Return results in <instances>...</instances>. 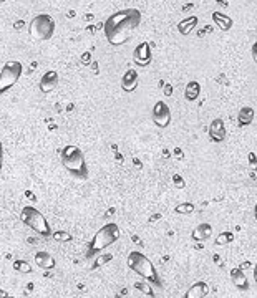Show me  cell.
Listing matches in <instances>:
<instances>
[{
	"label": "cell",
	"instance_id": "6da1fadb",
	"mask_svg": "<svg viewBox=\"0 0 257 298\" xmlns=\"http://www.w3.org/2000/svg\"><path fill=\"white\" fill-rule=\"evenodd\" d=\"M141 23V12L138 8H125L115 12L103 23V32L111 45H123L128 42L131 32Z\"/></svg>",
	"mask_w": 257,
	"mask_h": 298
},
{
	"label": "cell",
	"instance_id": "7a4b0ae2",
	"mask_svg": "<svg viewBox=\"0 0 257 298\" xmlns=\"http://www.w3.org/2000/svg\"><path fill=\"white\" fill-rule=\"evenodd\" d=\"M60 161L70 174L75 177L86 179L88 177V167H86V159L83 151L75 145H66L60 152Z\"/></svg>",
	"mask_w": 257,
	"mask_h": 298
},
{
	"label": "cell",
	"instance_id": "3957f363",
	"mask_svg": "<svg viewBox=\"0 0 257 298\" xmlns=\"http://www.w3.org/2000/svg\"><path fill=\"white\" fill-rule=\"evenodd\" d=\"M128 267H130L133 272H136L140 277H143V280L150 282L151 285L158 287V289L163 287L161 279H159L158 272L154 269V265L151 264V260L148 259L146 255H143L141 252H138V250L130 252V255H128Z\"/></svg>",
	"mask_w": 257,
	"mask_h": 298
},
{
	"label": "cell",
	"instance_id": "277c9868",
	"mask_svg": "<svg viewBox=\"0 0 257 298\" xmlns=\"http://www.w3.org/2000/svg\"><path fill=\"white\" fill-rule=\"evenodd\" d=\"M120 234H121V230L118 227V224H115V222L105 224L98 232L95 234L93 240L90 242L88 255H95V254H98V252L108 249L110 245H113L118 239H120Z\"/></svg>",
	"mask_w": 257,
	"mask_h": 298
},
{
	"label": "cell",
	"instance_id": "5b68a950",
	"mask_svg": "<svg viewBox=\"0 0 257 298\" xmlns=\"http://www.w3.org/2000/svg\"><path fill=\"white\" fill-rule=\"evenodd\" d=\"M20 219H22V222L33 230V232H37L38 235H42V237H50L51 235V229H50V224L47 222V219L43 217V214L40 212L38 209H35L33 205H25L22 209V212H20Z\"/></svg>",
	"mask_w": 257,
	"mask_h": 298
},
{
	"label": "cell",
	"instance_id": "8992f818",
	"mask_svg": "<svg viewBox=\"0 0 257 298\" xmlns=\"http://www.w3.org/2000/svg\"><path fill=\"white\" fill-rule=\"evenodd\" d=\"M30 37L37 42H43V40H50L55 33V20L50 17L48 13H40L30 22L28 27Z\"/></svg>",
	"mask_w": 257,
	"mask_h": 298
},
{
	"label": "cell",
	"instance_id": "52a82bcc",
	"mask_svg": "<svg viewBox=\"0 0 257 298\" xmlns=\"http://www.w3.org/2000/svg\"><path fill=\"white\" fill-rule=\"evenodd\" d=\"M23 65L17 60L7 61L2 70H0V95H3L5 91H8L12 86L17 83L18 78L22 76Z\"/></svg>",
	"mask_w": 257,
	"mask_h": 298
},
{
	"label": "cell",
	"instance_id": "ba28073f",
	"mask_svg": "<svg viewBox=\"0 0 257 298\" xmlns=\"http://www.w3.org/2000/svg\"><path fill=\"white\" fill-rule=\"evenodd\" d=\"M153 121L158 128H164L169 126L171 123V108H169L164 101H156L153 106Z\"/></svg>",
	"mask_w": 257,
	"mask_h": 298
},
{
	"label": "cell",
	"instance_id": "9c48e42d",
	"mask_svg": "<svg viewBox=\"0 0 257 298\" xmlns=\"http://www.w3.org/2000/svg\"><path fill=\"white\" fill-rule=\"evenodd\" d=\"M151 58H153V53H151L150 43L141 42L135 48V53H133V60H135V63L140 65V66H148L151 63Z\"/></svg>",
	"mask_w": 257,
	"mask_h": 298
},
{
	"label": "cell",
	"instance_id": "30bf717a",
	"mask_svg": "<svg viewBox=\"0 0 257 298\" xmlns=\"http://www.w3.org/2000/svg\"><path fill=\"white\" fill-rule=\"evenodd\" d=\"M56 86H58V73L53 70L47 71V73L40 78V91H42V93H51Z\"/></svg>",
	"mask_w": 257,
	"mask_h": 298
},
{
	"label": "cell",
	"instance_id": "8fae6325",
	"mask_svg": "<svg viewBox=\"0 0 257 298\" xmlns=\"http://www.w3.org/2000/svg\"><path fill=\"white\" fill-rule=\"evenodd\" d=\"M138 80H140V75H138V71L135 68L126 70V73L123 75V78H121L123 91H126V93H133L138 86Z\"/></svg>",
	"mask_w": 257,
	"mask_h": 298
},
{
	"label": "cell",
	"instance_id": "7c38bea8",
	"mask_svg": "<svg viewBox=\"0 0 257 298\" xmlns=\"http://www.w3.org/2000/svg\"><path fill=\"white\" fill-rule=\"evenodd\" d=\"M209 138L214 143H223L226 140V126H224V121L221 120V118H218V120H214L213 123H211Z\"/></svg>",
	"mask_w": 257,
	"mask_h": 298
},
{
	"label": "cell",
	"instance_id": "4fadbf2b",
	"mask_svg": "<svg viewBox=\"0 0 257 298\" xmlns=\"http://www.w3.org/2000/svg\"><path fill=\"white\" fill-rule=\"evenodd\" d=\"M231 280H233V284L238 287L239 290H249V280L248 277H246L244 270L239 269V267L231 270Z\"/></svg>",
	"mask_w": 257,
	"mask_h": 298
},
{
	"label": "cell",
	"instance_id": "5bb4252c",
	"mask_svg": "<svg viewBox=\"0 0 257 298\" xmlns=\"http://www.w3.org/2000/svg\"><path fill=\"white\" fill-rule=\"evenodd\" d=\"M35 264H37L40 269L50 270V269H53V267H55V259H53V255L48 254V252L40 250V252L35 254Z\"/></svg>",
	"mask_w": 257,
	"mask_h": 298
},
{
	"label": "cell",
	"instance_id": "9a60e30c",
	"mask_svg": "<svg viewBox=\"0 0 257 298\" xmlns=\"http://www.w3.org/2000/svg\"><path fill=\"white\" fill-rule=\"evenodd\" d=\"M209 294V285L206 282H196L194 285H191V289L186 292L184 298H204Z\"/></svg>",
	"mask_w": 257,
	"mask_h": 298
},
{
	"label": "cell",
	"instance_id": "2e32d148",
	"mask_svg": "<svg viewBox=\"0 0 257 298\" xmlns=\"http://www.w3.org/2000/svg\"><path fill=\"white\" fill-rule=\"evenodd\" d=\"M213 22L218 25L221 30H224V32H228V30H231V27H233V18L223 12H213Z\"/></svg>",
	"mask_w": 257,
	"mask_h": 298
},
{
	"label": "cell",
	"instance_id": "e0dca14e",
	"mask_svg": "<svg viewBox=\"0 0 257 298\" xmlns=\"http://www.w3.org/2000/svg\"><path fill=\"white\" fill-rule=\"evenodd\" d=\"M211 235H213V225L211 224H199L198 227L193 230L194 240H208Z\"/></svg>",
	"mask_w": 257,
	"mask_h": 298
},
{
	"label": "cell",
	"instance_id": "ac0fdd59",
	"mask_svg": "<svg viewBox=\"0 0 257 298\" xmlns=\"http://www.w3.org/2000/svg\"><path fill=\"white\" fill-rule=\"evenodd\" d=\"M254 110L251 106H243L239 110V115H238V121L241 126H249L251 123L254 121Z\"/></svg>",
	"mask_w": 257,
	"mask_h": 298
},
{
	"label": "cell",
	"instance_id": "d6986e66",
	"mask_svg": "<svg viewBox=\"0 0 257 298\" xmlns=\"http://www.w3.org/2000/svg\"><path fill=\"white\" fill-rule=\"evenodd\" d=\"M199 93H201V85L198 83V81H189L186 85V90H184V98L186 101H196Z\"/></svg>",
	"mask_w": 257,
	"mask_h": 298
},
{
	"label": "cell",
	"instance_id": "ffe728a7",
	"mask_svg": "<svg viewBox=\"0 0 257 298\" xmlns=\"http://www.w3.org/2000/svg\"><path fill=\"white\" fill-rule=\"evenodd\" d=\"M196 25H198V17H189L186 20H181V22H179V25H178L179 33H181V35H188L194 27H196Z\"/></svg>",
	"mask_w": 257,
	"mask_h": 298
},
{
	"label": "cell",
	"instance_id": "44dd1931",
	"mask_svg": "<svg viewBox=\"0 0 257 298\" xmlns=\"http://www.w3.org/2000/svg\"><path fill=\"white\" fill-rule=\"evenodd\" d=\"M13 270L20 272V274H30V272H32V267H30L25 260H15L13 262Z\"/></svg>",
	"mask_w": 257,
	"mask_h": 298
},
{
	"label": "cell",
	"instance_id": "7402d4cb",
	"mask_svg": "<svg viewBox=\"0 0 257 298\" xmlns=\"http://www.w3.org/2000/svg\"><path fill=\"white\" fill-rule=\"evenodd\" d=\"M233 239H234L233 232H223L218 239H216V244H218V245H224V244L233 242Z\"/></svg>",
	"mask_w": 257,
	"mask_h": 298
},
{
	"label": "cell",
	"instance_id": "603a6c76",
	"mask_svg": "<svg viewBox=\"0 0 257 298\" xmlns=\"http://www.w3.org/2000/svg\"><path fill=\"white\" fill-rule=\"evenodd\" d=\"M51 237H53L55 240H58V242H70V240H71V235L68 232H61V230H58V232H53V234H51Z\"/></svg>",
	"mask_w": 257,
	"mask_h": 298
},
{
	"label": "cell",
	"instance_id": "cb8c5ba5",
	"mask_svg": "<svg viewBox=\"0 0 257 298\" xmlns=\"http://www.w3.org/2000/svg\"><path fill=\"white\" fill-rule=\"evenodd\" d=\"M194 210V205L191 202H186V204H179L176 207V212L178 214H191Z\"/></svg>",
	"mask_w": 257,
	"mask_h": 298
},
{
	"label": "cell",
	"instance_id": "d4e9b609",
	"mask_svg": "<svg viewBox=\"0 0 257 298\" xmlns=\"http://www.w3.org/2000/svg\"><path fill=\"white\" fill-rule=\"evenodd\" d=\"M173 182H174V186H176L178 189H183V187H186V181L179 176V174H174L173 176Z\"/></svg>",
	"mask_w": 257,
	"mask_h": 298
},
{
	"label": "cell",
	"instance_id": "484cf974",
	"mask_svg": "<svg viewBox=\"0 0 257 298\" xmlns=\"http://www.w3.org/2000/svg\"><path fill=\"white\" fill-rule=\"evenodd\" d=\"M135 287H136V289H141L143 294H148V295L153 297V292L150 289V285H145V284H141V282H140V284H135Z\"/></svg>",
	"mask_w": 257,
	"mask_h": 298
},
{
	"label": "cell",
	"instance_id": "4316f807",
	"mask_svg": "<svg viewBox=\"0 0 257 298\" xmlns=\"http://www.w3.org/2000/svg\"><path fill=\"white\" fill-rule=\"evenodd\" d=\"M249 162H251V166H253V169L256 171V169H257V159H256V156L253 152L249 154Z\"/></svg>",
	"mask_w": 257,
	"mask_h": 298
},
{
	"label": "cell",
	"instance_id": "83f0119b",
	"mask_svg": "<svg viewBox=\"0 0 257 298\" xmlns=\"http://www.w3.org/2000/svg\"><path fill=\"white\" fill-rule=\"evenodd\" d=\"M2 166H3V146L2 141H0V172H2Z\"/></svg>",
	"mask_w": 257,
	"mask_h": 298
},
{
	"label": "cell",
	"instance_id": "f1b7e54d",
	"mask_svg": "<svg viewBox=\"0 0 257 298\" xmlns=\"http://www.w3.org/2000/svg\"><path fill=\"white\" fill-rule=\"evenodd\" d=\"M251 53H253V60L256 61V65H257V42L253 45V50H251Z\"/></svg>",
	"mask_w": 257,
	"mask_h": 298
},
{
	"label": "cell",
	"instance_id": "f546056e",
	"mask_svg": "<svg viewBox=\"0 0 257 298\" xmlns=\"http://www.w3.org/2000/svg\"><path fill=\"white\" fill-rule=\"evenodd\" d=\"M23 25H25L23 20H17V22L13 23V27H15V30H23Z\"/></svg>",
	"mask_w": 257,
	"mask_h": 298
},
{
	"label": "cell",
	"instance_id": "4dcf8cb0",
	"mask_svg": "<svg viewBox=\"0 0 257 298\" xmlns=\"http://www.w3.org/2000/svg\"><path fill=\"white\" fill-rule=\"evenodd\" d=\"M164 95H166V96L173 95V86L171 85H166V88H164Z\"/></svg>",
	"mask_w": 257,
	"mask_h": 298
},
{
	"label": "cell",
	"instance_id": "1f68e13d",
	"mask_svg": "<svg viewBox=\"0 0 257 298\" xmlns=\"http://www.w3.org/2000/svg\"><path fill=\"white\" fill-rule=\"evenodd\" d=\"M254 280H256V284H257V264H256V269H254Z\"/></svg>",
	"mask_w": 257,
	"mask_h": 298
},
{
	"label": "cell",
	"instance_id": "d6a6232c",
	"mask_svg": "<svg viewBox=\"0 0 257 298\" xmlns=\"http://www.w3.org/2000/svg\"><path fill=\"white\" fill-rule=\"evenodd\" d=\"M254 217H256V220H257V204L254 205Z\"/></svg>",
	"mask_w": 257,
	"mask_h": 298
},
{
	"label": "cell",
	"instance_id": "836d02e7",
	"mask_svg": "<svg viewBox=\"0 0 257 298\" xmlns=\"http://www.w3.org/2000/svg\"><path fill=\"white\" fill-rule=\"evenodd\" d=\"M2 2H5V0H0V3H2Z\"/></svg>",
	"mask_w": 257,
	"mask_h": 298
},
{
	"label": "cell",
	"instance_id": "e575fe53",
	"mask_svg": "<svg viewBox=\"0 0 257 298\" xmlns=\"http://www.w3.org/2000/svg\"><path fill=\"white\" fill-rule=\"evenodd\" d=\"M7 298H15V297H7Z\"/></svg>",
	"mask_w": 257,
	"mask_h": 298
}]
</instances>
